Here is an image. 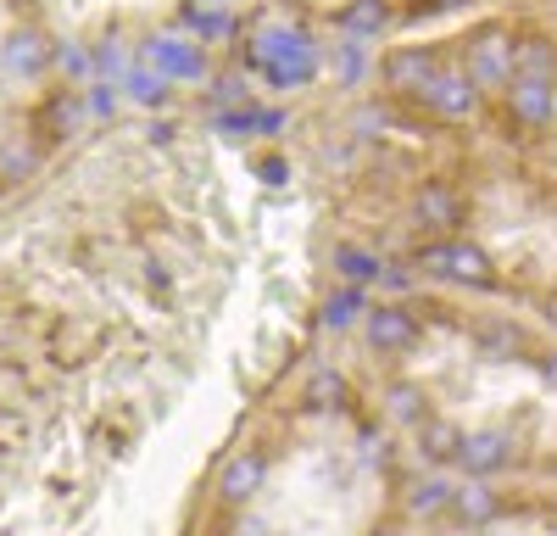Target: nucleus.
<instances>
[{
	"mask_svg": "<svg viewBox=\"0 0 557 536\" xmlns=\"http://www.w3.org/2000/svg\"><path fill=\"white\" fill-rule=\"evenodd\" d=\"M407 101L424 112V123H474V118L485 112V89L462 73L457 62H441Z\"/></svg>",
	"mask_w": 557,
	"mask_h": 536,
	"instance_id": "f03ea898",
	"label": "nucleus"
},
{
	"mask_svg": "<svg viewBox=\"0 0 557 536\" xmlns=\"http://www.w3.org/2000/svg\"><path fill=\"white\" fill-rule=\"evenodd\" d=\"M51 34H45L39 23H17L7 34V45H0V68H7V78H23V84H39L45 73H51Z\"/></svg>",
	"mask_w": 557,
	"mask_h": 536,
	"instance_id": "9d476101",
	"label": "nucleus"
},
{
	"mask_svg": "<svg viewBox=\"0 0 557 536\" xmlns=\"http://www.w3.org/2000/svg\"><path fill=\"white\" fill-rule=\"evenodd\" d=\"M262 480H268V453H262V447H246V453H235L218 470V498L228 509H240V503H251L262 491Z\"/></svg>",
	"mask_w": 557,
	"mask_h": 536,
	"instance_id": "4468645a",
	"label": "nucleus"
},
{
	"mask_svg": "<svg viewBox=\"0 0 557 536\" xmlns=\"http://www.w3.org/2000/svg\"><path fill=\"white\" fill-rule=\"evenodd\" d=\"M257 107H262V101L228 107V112H207V129L223 134V141H257Z\"/></svg>",
	"mask_w": 557,
	"mask_h": 536,
	"instance_id": "7c9ffc66",
	"label": "nucleus"
},
{
	"mask_svg": "<svg viewBox=\"0 0 557 536\" xmlns=\"http://www.w3.org/2000/svg\"><path fill=\"white\" fill-rule=\"evenodd\" d=\"M362 336L380 357H401V352H412L418 341H424V319H418L412 302H374L362 313Z\"/></svg>",
	"mask_w": 557,
	"mask_h": 536,
	"instance_id": "39448f33",
	"label": "nucleus"
},
{
	"mask_svg": "<svg viewBox=\"0 0 557 536\" xmlns=\"http://www.w3.org/2000/svg\"><path fill=\"white\" fill-rule=\"evenodd\" d=\"M385 414L401 419V425H418V419H430V397L418 380H391L385 386Z\"/></svg>",
	"mask_w": 557,
	"mask_h": 536,
	"instance_id": "cd10ccee",
	"label": "nucleus"
},
{
	"mask_svg": "<svg viewBox=\"0 0 557 536\" xmlns=\"http://www.w3.org/2000/svg\"><path fill=\"white\" fill-rule=\"evenodd\" d=\"M251 168H257V179H262V185H290V162H285V157H278V151H268V157H257Z\"/></svg>",
	"mask_w": 557,
	"mask_h": 536,
	"instance_id": "72a5a7b5",
	"label": "nucleus"
},
{
	"mask_svg": "<svg viewBox=\"0 0 557 536\" xmlns=\"http://www.w3.org/2000/svg\"><path fill=\"white\" fill-rule=\"evenodd\" d=\"M89 68H96V78H107V84H123V73L134 68V45H128L123 23H112L96 45H89Z\"/></svg>",
	"mask_w": 557,
	"mask_h": 536,
	"instance_id": "6ab92c4d",
	"label": "nucleus"
},
{
	"mask_svg": "<svg viewBox=\"0 0 557 536\" xmlns=\"http://www.w3.org/2000/svg\"><path fill=\"white\" fill-rule=\"evenodd\" d=\"M546 325L557 330V296H546Z\"/></svg>",
	"mask_w": 557,
	"mask_h": 536,
	"instance_id": "a19ab883",
	"label": "nucleus"
},
{
	"mask_svg": "<svg viewBox=\"0 0 557 536\" xmlns=\"http://www.w3.org/2000/svg\"><path fill=\"white\" fill-rule=\"evenodd\" d=\"M446 57H441V45H396V51H385L380 57V78H385V89L391 96H412L418 84H424L435 68H441Z\"/></svg>",
	"mask_w": 557,
	"mask_h": 536,
	"instance_id": "9b49d317",
	"label": "nucleus"
},
{
	"mask_svg": "<svg viewBox=\"0 0 557 536\" xmlns=\"http://www.w3.org/2000/svg\"><path fill=\"white\" fill-rule=\"evenodd\" d=\"M301 402H307L312 414H323V409H346V402H351V380H346L341 369H312Z\"/></svg>",
	"mask_w": 557,
	"mask_h": 536,
	"instance_id": "393cba45",
	"label": "nucleus"
},
{
	"mask_svg": "<svg viewBox=\"0 0 557 536\" xmlns=\"http://www.w3.org/2000/svg\"><path fill=\"white\" fill-rule=\"evenodd\" d=\"M323 73L335 78V89H362L368 73H374V57H368V45L335 34L330 45H323Z\"/></svg>",
	"mask_w": 557,
	"mask_h": 536,
	"instance_id": "f3484780",
	"label": "nucleus"
},
{
	"mask_svg": "<svg viewBox=\"0 0 557 536\" xmlns=\"http://www.w3.org/2000/svg\"><path fill=\"white\" fill-rule=\"evenodd\" d=\"M285 129H290V112L285 107H257V134H262V141H278Z\"/></svg>",
	"mask_w": 557,
	"mask_h": 536,
	"instance_id": "f704fd0d",
	"label": "nucleus"
},
{
	"mask_svg": "<svg viewBox=\"0 0 557 536\" xmlns=\"http://www.w3.org/2000/svg\"><path fill=\"white\" fill-rule=\"evenodd\" d=\"M330 268L341 275V285H374L380 280V268H385V257L380 252H368V246H357V241H341L335 252H330Z\"/></svg>",
	"mask_w": 557,
	"mask_h": 536,
	"instance_id": "412c9836",
	"label": "nucleus"
},
{
	"mask_svg": "<svg viewBox=\"0 0 557 536\" xmlns=\"http://www.w3.org/2000/svg\"><path fill=\"white\" fill-rule=\"evenodd\" d=\"M457 45H462L457 68L469 73L485 96L513 78V28H507V23H480V28H469V39H457Z\"/></svg>",
	"mask_w": 557,
	"mask_h": 536,
	"instance_id": "20e7f679",
	"label": "nucleus"
},
{
	"mask_svg": "<svg viewBox=\"0 0 557 536\" xmlns=\"http://www.w3.org/2000/svg\"><path fill=\"white\" fill-rule=\"evenodd\" d=\"M246 101H257L251 96V78L240 73V68H212V78H207V112H228V107H246Z\"/></svg>",
	"mask_w": 557,
	"mask_h": 536,
	"instance_id": "a878e982",
	"label": "nucleus"
},
{
	"mask_svg": "<svg viewBox=\"0 0 557 536\" xmlns=\"http://www.w3.org/2000/svg\"><path fill=\"white\" fill-rule=\"evenodd\" d=\"M235 68L246 78H262L268 89H285V96L290 89H312L323 78V39L312 34V23H290V17L257 23L240 39Z\"/></svg>",
	"mask_w": 557,
	"mask_h": 536,
	"instance_id": "f257e3e1",
	"label": "nucleus"
},
{
	"mask_svg": "<svg viewBox=\"0 0 557 536\" xmlns=\"http://www.w3.org/2000/svg\"><path fill=\"white\" fill-rule=\"evenodd\" d=\"M374 307L368 302V291L362 285H341V291H330L323 296V330H351V325H362V313Z\"/></svg>",
	"mask_w": 557,
	"mask_h": 536,
	"instance_id": "b1692460",
	"label": "nucleus"
},
{
	"mask_svg": "<svg viewBox=\"0 0 557 536\" xmlns=\"http://www.w3.org/2000/svg\"><path fill=\"white\" fill-rule=\"evenodd\" d=\"M123 101L146 107V112H168V107H173V84H168L162 73H151L146 62H134V68L123 73Z\"/></svg>",
	"mask_w": 557,
	"mask_h": 536,
	"instance_id": "4be33fe9",
	"label": "nucleus"
},
{
	"mask_svg": "<svg viewBox=\"0 0 557 536\" xmlns=\"http://www.w3.org/2000/svg\"><path fill=\"white\" fill-rule=\"evenodd\" d=\"M541 151H546V162L557 168V129H546V146H541Z\"/></svg>",
	"mask_w": 557,
	"mask_h": 536,
	"instance_id": "58836bf2",
	"label": "nucleus"
},
{
	"mask_svg": "<svg viewBox=\"0 0 557 536\" xmlns=\"http://www.w3.org/2000/svg\"><path fill=\"white\" fill-rule=\"evenodd\" d=\"M84 118H89V112H84V96H78L73 84L45 89V101L28 112V141H34V146H45V151H51V146H67L73 134H78V123H84Z\"/></svg>",
	"mask_w": 557,
	"mask_h": 536,
	"instance_id": "423d86ee",
	"label": "nucleus"
},
{
	"mask_svg": "<svg viewBox=\"0 0 557 536\" xmlns=\"http://www.w3.org/2000/svg\"><path fill=\"white\" fill-rule=\"evenodd\" d=\"M457 441H462V430H457L446 414H430V419H418V425H412V447H418V459L435 464V470H446V464L457 459Z\"/></svg>",
	"mask_w": 557,
	"mask_h": 536,
	"instance_id": "a211bd4d",
	"label": "nucleus"
},
{
	"mask_svg": "<svg viewBox=\"0 0 557 536\" xmlns=\"http://www.w3.org/2000/svg\"><path fill=\"white\" fill-rule=\"evenodd\" d=\"M441 280H451V285H462V291H496L502 285V275H496V257L485 252V246H474V241H446V268H441Z\"/></svg>",
	"mask_w": 557,
	"mask_h": 536,
	"instance_id": "f8f14e48",
	"label": "nucleus"
},
{
	"mask_svg": "<svg viewBox=\"0 0 557 536\" xmlns=\"http://www.w3.org/2000/svg\"><path fill=\"white\" fill-rule=\"evenodd\" d=\"M530 357L541 364V375H546V380H557V352H530Z\"/></svg>",
	"mask_w": 557,
	"mask_h": 536,
	"instance_id": "e433bc0d",
	"label": "nucleus"
},
{
	"mask_svg": "<svg viewBox=\"0 0 557 536\" xmlns=\"http://www.w3.org/2000/svg\"><path fill=\"white\" fill-rule=\"evenodd\" d=\"M78 96H84V112L96 118V123H112V118L123 112V84H107V78H89V84L78 89Z\"/></svg>",
	"mask_w": 557,
	"mask_h": 536,
	"instance_id": "2f4dec72",
	"label": "nucleus"
},
{
	"mask_svg": "<svg viewBox=\"0 0 557 536\" xmlns=\"http://www.w3.org/2000/svg\"><path fill=\"white\" fill-rule=\"evenodd\" d=\"M496 96H502V112H507V123H513V129H524V134H546V129H557V84H541V78H507Z\"/></svg>",
	"mask_w": 557,
	"mask_h": 536,
	"instance_id": "6e6552de",
	"label": "nucleus"
},
{
	"mask_svg": "<svg viewBox=\"0 0 557 536\" xmlns=\"http://www.w3.org/2000/svg\"><path fill=\"white\" fill-rule=\"evenodd\" d=\"M430 12H457V7H469V0H424Z\"/></svg>",
	"mask_w": 557,
	"mask_h": 536,
	"instance_id": "4c0bfd02",
	"label": "nucleus"
},
{
	"mask_svg": "<svg viewBox=\"0 0 557 536\" xmlns=\"http://www.w3.org/2000/svg\"><path fill=\"white\" fill-rule=\"evenodd\" d=\"M51 73H62L73 89H84L89 78H96V68H89V45L84 39H57L51 45Z\"/></svg>",
	"mask_w": 557,
	"mask_h": 536,
	"instance_id": "c85d7f7f",
	"label": "nucleus"
},
{
	"mask_svg": "<svg viewBox=\"0 0 557 536\" xmlns=\"http://www.w3.org/2000/svg\"><path fill=\"white\" fill-rule=\"evenodd\" d=\"M407 212L424 235H457L462 223H469V202H462V191L451 185V179H424V185L412 191Z\"/></svg>",
	"mask_w": 557,
	"mask_h": 536,
	"instance_id": "0eeeda50",
	"label": "nucleus"
},
{
	"mask_svg": "<svg viewBox=\"0 0 557 536\" xmlns=\"http://www.w3.org/2000/svg\"><path fill=\"white\" fill-rule=\"evenodd\" d=\"M446 509H451L462 525H474V531H480V525L502 520V509H507V503H502V491H496V486L469 480V486H457V491H451V503H446Z\"/></svg>",
	"mask_w": 557,
	"mask_h": 536,
	"instance_id": "aec40b11",
	"label": "nucleus"
},
{
	"mask_svg": "<svg viewBox=\"0 0 557 536\" xmlns=\"http://www.w3.org/2000/svg\"><path fill=\"white\" fill-rule=\"evenodd\" d=\"M513 459H519V447H513V436L507 430H469L457 441V470H462V480H496V475H507L513 470Z\"/></svg>",
	"mask_w": 557,
	"mask_h": 536,
	"instance_id": "1a4fd4ad",
	"label": "nucleus"
},
{
	"mask_svg": "<svg viewBox=\"0 0 557 536\" xmlns=\"http://www.w3.org/2000/svg\"><path fill=\"white\" fill-rule=\"evenodd\" d=\"M374 285H385V291H391V302H401V296L412 291V268H407V263H385Z\"/></svg>",
	"mask_w": 557,
	"mask_h": 536,
	"instance_id": "473e14b6",
	"label": "nucleus"
},
{
	"mask_svg": "<svg viewBox=\"0 0 557 536\" xmlns=\"http://www.w3.org/2000/svg\"><path fill=\"white\" fill-rule=\"evenodd\" d=\"M474 341H480V352L485 357H530V336H524V325H513V319H480L474 325Z\"/></svg>",
	"mask_w": 557,
	"mask_h": 536,
	"instance_id": "5701e85b",
	"label": "nucleus"
},
{
	"mask_svg": "<svg viewBox=\"0 0 557 536\" xmlns=\"http://www.w3.org/2000/svg\"><path fill=\"white\" fill-rule=\"evenodd\" d=\"M39 162H45V146H34L28 134H23V141L12 134V141L0 146V185H23L28 173H39Z\"/></svg>",
	"mask_w": 557,
	"mask_h": 536,
	"instance_id": "bb28decb",
	"label": "nucleus"
},
{
	"mask_svg": "<svg viewBox=\"0 0 557 536\" xmlns=\"http://www.w3.org/2000/svg\"><path fill=\"white\" fill-rule=\"evenodd\" d=\"M173 134H178V123L173 118H157L151 123V146H173Z\"/></svg>",
	"mask_w": 557,
	"mask_h": 536,
	"instance_id": "c9c22d12",
	"label": "nucleus"
},
{
	"mask_svg": "<svg viewBox=\"0 0 557 536\" xmlns=\"http://www.w3.org/2000/svg\"><path fill=\"white\" fill-rule=\"evenodd\" d=\"M134 62H146L151 73H162L173 89H178V84H207V78H212V51H207V45H196L190 34H178V28L146 34V39L134 45Z\"/></svg>",
	"mask_w": 557,
	"mask_h": 536,
	"instance_id": "7ed1b4c3",
	"label": "nucleus"
},
{
	"mask_svg": "<svg viewBox=\"0 0 557 536\" xmlns=\"http://www.w3.org/2000/svg\"><path fill=\"white\" fill-rule=\"evenodd\" d=\"M451 480L446 475H424L412 491H407V514H418V520H435V514H446V503H451Z\"/></svg>",
	"mask_w": 557,
	"mask_h": 536,
	"instance_id": "c756f323",
	"label": "nucleus"
},
{
	"mask_svg": "<svg viewBox=\"0 0 557 536\" xmlns=\"http://www.w3.org/2000/svg\"><path fill=\"white\" fill-rule=\"evenodd\" d=\"M240 536H262V520H240Z\"/></svg>",
	"mask_w": 557,
	"mask_h": 536,
	"instance_id": "ea45409f",
	"label": "nucleus"
},
{
	"mask_svg": "<svg viewBox=\"0 0 557 536\" xmlns=\"http://www.w3.org/2000/svg\"><path fill=\"white\" fill-rule=\"evenodd\" d=\"M396 23H401V12L391 7V0H346V7L335 12V34H346V39H357V45L385 39Z\"/></svg>",
	"mask_w": 557,
	"mask_h": 536,
	"instance_id": "ddd939ff",
	"label": "nucleus"
},
{
	"mask_svg": "<svg viewBox=\"0 0 557 536\" xmlns=\"http://www.w3.org/2000/svg\"><path fill=\"white\" fill-rule=\"evenodd\" d=\"M513 78L557 84V34H546V28L513 34Z\"/></svg>",
	"mask_w": 557,
	"mask_h": 536,
	"instance_id": "dca6fc26",
	"label": "nucleus"
},
{
	"mask_svg": "<svg viewBox=\"0 0 557 536\" xmlns=\"http://www.w3.org/2000/svg\"><path fill=\"white\" fill-rule=\"evenodd\" d=\"M173 23H178V34H190L196 45H223V39H235L246 28L235 7H190V0L173 12Z\"/></svg>",
	"mask_w": 557,
	"mask_h": 536,
	"instance_id": "2eb2a0df",
	"label": "nucleus"
}]
</instances>
